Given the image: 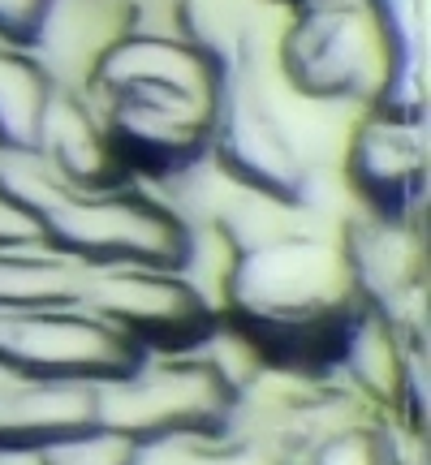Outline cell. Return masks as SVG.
<instances>
[{"mask_svg": "<svg viewBox=\"0 0 431 465\" xmlns=\"http://www.w3.org/2000/svg\"><path fill=\"white\" fill-rule=\"evenodd\" d=\"M225 61L190 31L125 26L83 69V91L130 182H182L212 155Z\"/></svg>", "mask_w": 431, "mask_h": 465, "instance_id": "cell-1", "label": "cell"}, {"mask_svg": "<svg viewBox=\"0 0 431 465\" xmlns=\"http://www.w3.org/2000/svg\"><path fill=\"white\" fill-rule=\"evenodd\" d=\"M358 306L341 242L302 229H267L233 242L225 311L237 332L272 358L332 362Z\"/></svg>", "mask_w": 431, "mask_h": 465, "instance_id": "cell-2", "label": "cell"}, {"mask_svg": "<svg viewBox=\"0 0 431 465\" xmlns=\"http://www.w3.org/2000/svg\"><path fill=\"white\" fill-rule=\"evenodd\" d=\"M289 91L311 104H349L371 113L388 83V44L371 0H294L276 39Z\"/></svg>", "mask_w": 431, "mask_h": 465, "instance_id": "cell-3", "label": "cell"}, {"mask_svg": "<svg viewBox=\"0 0 431 465\" xmlns=\"http://www.w3.org/2000/svg\"><path fill=\"white\" fill-rule=\"evenodd\" d=\"M207 164H216L233 185H242L259 203L285 212L302 207L316 185V164L302 151L298 134L272 108L264 86H255L246 74L242 78L225 74Z\"/></svg>", "mask_w": 431, "mask_h": 465, "instance_id": "cell-4", "label": "cell"}, {"mask_svg": "<svg viewBox=\"0 0 431 465\" xmlns=\"http://www.w3.org/2000/svg\"><path fill=\"white\" fill-rule=\"evenodd\" d=\"M83 306L143 358L195 353L216 336V306L182 267H86Z\"/></svg>", "mask_w": 431, "mask_h": 465, "instance_id": "cell-5", "label": "cell"}, {"mask_svg": "<svg viewBox=\"0 0 431 465\" xmlns=\"http://www.w3.org/2000/svg\"><path fill=\"white\" fill-rule=\"evenodd\" d=\"M138 362L143 353L83 302L0 311V375L9 380L108 383Z\"/></svg>", "mask_w": 431, "mask_h": 465, "instance_id": "cell-6", "label": "cell"}, {"mask_svg": "<svg viewBox=\"0 0 431 465\" xmlns=\"http://www.w3.org/2000/svg\"><path fill=\"white\" fill-rule=\"evenodd\" d=\"M346 182L358 212L423 224L427 207V121L363 113L346 143Z\"/></svg>", "mask_w": 431, "mask_h": 465, "instance_id": "cell-7", "label": "cell"}, {"mask_svg": "<svg viewBox=\"0 0 431 465\" xmlns=\"http://www.w3.org/2000/svg\"><path fill=\"white\" fill-rule=\"evenodd\" d=\"M336 242L346 254L354 298L393 328L410 323L415 302H423V224L358 212Z\"/></svg>", "mask_w": 431, "mask_h": 465, "instance_id": "cell-8", "label": "cell"}, {"mask_svg": "<svg viewBox=\"0 0 431 465\" xmlns=\"http://www.w3.org/2000/svg\"><path fill=\"white\" fill-rule=\"evenodd\" d=\"M31 151L52 168V177H61L74 190H108V185L130 182L116 168L113 147L104 138V125L95 108H91V100L69 83L52 86Z\"/></svg>", "mask_w": 431, "mask_h": 465, "instance_id": "cell-9", "label": "cell"}, {"mask_svg": "<svg viewBox=\"0 0 431 465\" xmlns=\"http://www.w3.org/2000/svg\"><path fill=\"white\" fill-rule=\"evenodd\" d=\"M100 414V383L0 380V452H35Z\"/></svg>", "mask_w": 431, "mask_h": 465, "instance_id": "cell-10", "label": "cell"}, {"mask_svg": "<svg viewBox=\"0 0 431 465\" xmlns=\"http://www.w3.org/2000/svg\"><path fill=\"white\" fill-rule=\"evenodd\" d=\"M86 267L69 254L44 246L39 237L0 246V311H35V306H74L83 302Z\"/></svg>", "mask_w": 431, "mask_h": 465, "instance_id": "cell-11", "label": "cell"}, {"mask_svg": "<svg viewBox=\"0 0 431 465\" xmlns=\"http://www.w3.org/2000/svg\"><path fill=\"white\" fill-rule=\"evenodd\" d=\"M52 86H56V78L44 69L35 52L0 44V147H35L39 116L48 108Z\"/></svg>", "mask_w": 431, "mask_h": 465, "instance_id": "cell-12", "label": "cell"}, {"mask_svg": "<svg viewBox=\"0 0 431 465\" xmlns=\"http://www.w3.org/2000/svg\"><path fill=\"white\" fill-rule=\"evenodd\" d=\"M143 444L125 431H113L104 422H91L83 431H69L35 449V465H138Z\"/></svg>", "mask_w": 431, "mask_h": 465, "instance_id": "cell-13", "label": "cell"}, {"mask_svg": "<svg viewBox=\"0 0 431 465\" xmlns=\"http://www.w3.org/2000/svg\"><path fill=\"white\" fill-rule=\"evenodd\" d=\"M56 0H0V44L35 52L48 31Z\"/></svg>", "mask_w": 431, "mask_h": 465, "instance_id": "cell-14", "label": "cell"}, {"mask_svg": "<svg viewBox=\"0 0 431 465\" xmlns=\"http://www.w3.org/2000/svg\"><path fill=\"white\" fill-rule=\"evenodd\" d=\"M26 237H35L31 224L22 216H14V212L0 203V246H5V242H26Z\"/></svg>", "mask_w": 431, "mask_h": 465, "instance_id": "cell-15", "label": "cell"}, {"mask_svg": "<svg viewBox=\"0 0 431 465\" xmlns=\"http://www.w3.org/2000/svg\"><path fill=\"white\" fill-rule=\"evenodd\" d=\"M0 380H5V375H0Z\"/></svg>", "mask_w": 431, "mask_h": 465, "instance_id": "cell-16", "label": "cell"}, {"mask_svg": "<svg viewBox=\"0 0 431 465\" xmlns=\"http://www.w3.org/2000/svg\"><path fill=\"white\" fill-rule=\"evenodd\" d=\"M289 5H294V0H289Z\"/></svg>", "mask_w": 431, "mask_h": 465, "instance_id": "cell-17", "label": "cell"}]
</instances>
